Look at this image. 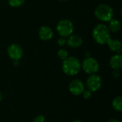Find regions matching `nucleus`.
Returning <instances> with one entry per match:
<instances>
[{
    "label": "nucleus",
    "instance_id": "f257e3e1",
    "mask_svg": "<svg viewBox=\"0 0 122 122\" xmlns=\"http://www.w3.org/2000/svg\"><path fill=\"white\" fill-rule=\"evenodd\" d=\"M92 36L97 43L104 45L107 44L111 39V31L107 25L99 24L94 28Z\"/></svg>",
    "mask_w": 122,
    "mask_h": 122
},
{
    "label": "nucleus",
    "instance_id": "f03ea898",
    "mask_svg": "<svg viewBox=\"0 0 122 122\" xmlns=\"http://www.w3.org/2000/svg\"><path fill=\"white\" fill-rule=\"evenodd\" d=\"M81 65L80 61L74 56H68L62 62V70L68 76H75L80 71Z\"/></svg>",
    "mask_w": 122,
    "mask_h": 122
},
{
    "label": "nucleus",
    "instance_id": "7ed1b4c3",
    "mask_svg": "<svg viewBox=\"0 0 122 122\" xmlns=\"http://www.w3.org/2000/svg\"><path fill=\"white\" fill-rule=\"evenodd\" d=\"M94 14L102 21H109L114 17V10L110 5L101 4L96 7Z\"/></svg>",
    "mask_w": 122,
    "mask_h": 122
},
{
    "label": "nucleus",
    "instance_id": "20e7f679",
    "mask_svg": "<svg viewBox=\"0 0 122 122\" xmlns=\"http://www.w3.org/2000/svg\"><path fill=\"white\" fill-rule=\"evenodd\" d=\"M56 31L61 37H68L71 35L74 31V24L72 21L69 19H61L56 25Z\"/></svg>",
    "mask_w": 122,
    "mask_h": 122
},
{
    "label": "nucleus",
    "instance_id": "39448f33",
    "mask_svg": "<svg viewBox=\"0 0 122 122\" xmlns=\"http://www.w3.org/2000/svg\"><path fill=\"white\" fill-rule=\"evenodd\" d=\"M81 69L87 74H97L99 70V64L98 61L93 57H86L82 63H81Z\"/></svg>",
    "mask_w": 122,
    "mask_h": 122
},
{
    "label": "nucleus",
    "instance_id": "423d86ee",
    "mask_svg": "<svg viewBox=\"0 0 122 122\" xmlns=\"http://www.w3.org/2000/svg\"><path fill=\"white\" fill-rule=\"evenodd\" d=\"M102 86V79L99 75L97 74L89 75V76L87 78L86 81L85 86L86 87L87 89L90 90L92 92H97L101 89Z\"/></svg>",
    "mask_w": 122,
    "mask_h": 122
},
{
    "label": "nucleus",
    "instance_id": "0eeeda50",
    "mask_svg": "<svg viewBox=\"0 0 122 122\" xmlns=\"http://www.w3.org/2000/svg\"><path fill=\"white\" fill-rule=\"evenodd\" d=\"M85 89L84 82L78 79H73L69 84V91L74 96H80Z\"/></svg>",
    "mask_w": 122,
    "mask_h": 122
},
{
    "label": "nucleus",
    "instance_id": "6e6552de",
    "mask_svg": "<svg viewBox=\"0 0 122 122\" xmlns=\"http://www.w3.org/2000/svg\"><path fill=\"white\" fill-rule=\"evenodd\" d=\"M8 56L13 61H19L23 56V49L18 44L13 43L7 49Z\"/></svg>",
    "mask_w": 122,
    "mask_h": 122
},
{
    "label": "nucleus",
    "instance_id": "1a4fd4ad",
    "mask_svg": "<svg viewBox=\"0 0 122 122\" xmlns=\"http://www.w3.org/2000/svg\"><path fill=\"white\" fill-rule=\"evenodd\" d=\"M39 37L43 41H49L52 39L54 32L52 29L48 26H42L39 29Z\"/></svg>",
    "mask_w": 122,
    "mask_h": 122
},
{
    "label": "nucleus",
    "instance_id": "9d476101",
    "mask_svg": "<svg viewBox=\"0 0 122 122\" xmlns=\"http://www.w3.org/2000/svg\"><path fill=\"white\" fill-rule=\"evenodd\" d=\"M67 45L71 48H79L83 44V39L82 38L77 35V34H73L68 36V39L66 40Z\"/></svg>",
    "mask_w": 122,
    "mask_h": 122
},
{
    "label": "nucleus",
    "instance_id": "9b49d317",
    "mask_svg": "<svg viewBox=\"0 0 122 122\" xmlns=\"http://www.w3.org/2000/svg\"><path fill=\"white\" fill-rule=\"evenodd\" d=\"M109 65L114 70H120L122 67V56L121 54L113 55L109 60Z\"/></svg>",
    "mask_w": 122,
    "mask_h": 122
},
{
    "label": "nucleus",
    "instance_id": "f8f14e48",
    "mask_svg": "<svg viewBox=\"0 0 122 122\" xmlns=\"http://www.w3.org/2000/svg\"><path fill=\"white\" fill-rule=\"evenodd\" d=\"M109 48L116 54H121L122 51V42L117 39H110L107 44Z\"/></svg>",
    "mask_w": 122,
    "mask_h": 122
},
{
    "label": "nucleus",
    "instance_id": "ddd939ff",
    "mask_svg": "<svg viewBox=\"0 0 122 122\" xmlns=\"http://www.w3.org/2000/svg\"><path fill=\"white\" fill-rule=\"evenodd\" d=\"M109 22V25L107 26L109 31L111 32H118L121 29V23L118 19H112Z\"/></svg>",
    "mask_w": 122,
    "mask_h": 122
},
{
    "label": "nucleus",
    "instance_id": "4468645a",
    "mask_svg": "<svg viewBox=\"0 0 122 122\" xmlns=\"http://www.w3.org/2000/svg\"><path fill=\"white\" fill-rule=\"evenodd\" d=\"M112 105L113 109L118 112H122V97L121 96L116 97L112 102Z\"/></svg>",
    "mask_w": 122,
    "mask_h": 122
},
{
    "label": "nucleus",
    "instance_id": "2eb2a0df",
    "mask_svg": "<svg viewBox=\"0 0 122 122\" xmlns=\"http://www.w3.org/2000/svg\"><path fill=\"white\" fill-rule=\"evenodd\" d=\"M57 56L60 59L64 61L69 56V52L64 49H60L57 52Z\"/></svg>",
    "mask_w": 122,
    "mask_h": 122
},
{
    "label": "nucleus",
    "instance_id": "dca6fc26",
    "mask_svg": "<svg viewBox=\"0 0 122 122\" xmlns=\"http://www.w3.org/2000/svg\"><path fill=\"white\" fill-rule=\"evenodd\" d=\"M25 0H8L9 4L11 7H19L23 5Z\"/></svg>",
    "mask_w": 122,
    "mask_h": 122
},
{
    "label": "nucleus",
    "instance_id": "f3484780",
    "mask_svg": "<svg viewBox=\"0 0 122 122\" xmlns=\"http://www.w3.org/2000/svg\"><path fill=\"white\" fill-rule=\"evenodd\" d=\"M81 94L83 95V97H84L85 99H89L91 98V97H92V92L90 90H89V89H85L84 90V92H82Z\"/></svg>",
    "mask_w": 122,
    "mask_h": 122
},
{
    "label": "nucleus",
    "instance_id": "a211bd4d",
    "mask_svg": "<svg viewBox=\"0 0 122 122\" xmlns=\"http://www.w3.org/2000/svg\"><path fill=\"white\" fill-rule=\"evenodd\" d=\"M33 122H46V118L44 115L39 114L34 117L33 119Z\"/></svg>",
    "mask_w": 122,
    "mask_h": 122
},
{
    "label": "nucleus",
    "instance_id": "6ab92c4d",
    "mask_svg": "<svg viewBox=\"0 0 122 122\" xmlns=\"http://www.w3.org/2000/svg\"><path fill=\"white\" fill-rule=\"evenodd\" d=\"M57 43H58V45L59 46H64L66 44V40L65 39L64 37H61L58 39Z\"/></svg>",
    "mask_w": 122,
    "mask_h": 122
},
{
    "label": "nucleus",
    "instance_id": "aec40b11",
    "mask_svg": "<svg viewBox=\"0 0 122 122\" xmlns=\"http://www.w3.org/2000/svg\"><path fill=\"white\" fill-rule=\"evenodd\" d=\"M113 76L114 78H118L120 76V73H119V70H114L113 72Z\"/></svg>",
    "mask_w": 122,
    "mask_h": 122
},
{
    "label": "nucleus",
    "instance_id": "412c9836",
    "mask_svg": "<svg viewBox=\"0 0 122 122\" xmlns=\"http://www.w3.org/2000/svg\"><path fill=\"white\" fill-rule=\"evenodd\" d=\"M107 122H121L119 119H110L109 120H108Z\"/></svg>",
    "mask_w": 122,
    "mask_h": 122
},
{
    "label": "nucleus",
    "instance_id": "4be33fe9",
    "mask_svg": "<svg viewBox=\"0 0 122 122\" xmlns=\"http://www.w3.org/2000/svg\"><path fill=\"white\" fill-rule=\"evenodd\" d=\"M71 122H82L81 120H78V119H76V120H74V121H72Z\"/></svg>",
    "mask_w": 122,
    "mask_h": 122
},
{
    "label": "nucleus",
    "instance_id": "5701e85b",
    "mask_svg": "<svg viewBox=\"0 0 122 122\" xmlns=\"http://www.w3.org/2000/svg\"><path fill=\"white\" fill-rule=\"evenodd\" d=\"M1 100H2V94H1V92H0V102H1Z\"/></svg>",
    "mask_w": 122,
    "mask_h": 122
},
{
    "label": "nucleus",
    "instance_id": "b1692460",
    "mask_svg": "<svg viewBox=\"0 0 122 122\" xmlns=\"http://www.w3.org/2000/svg\"><path fill=\"white\" fill-rule=\"evenodd\" d=\"M59 1H61V2H65V1H67L69 0H59Z\"/></svg>",
    "mask_w": 122,
    "mask_h": 122
},
{
    "label": "nucleus",
    "instance_id": "393cba45",
    "mask_svg": "<svg viewBox=\"0 0 122 122\" xmlns=\"http://www.w3.org/2000/svg\"></svg>",
    "mask_w": 122,
    "mask_h": 122
}]
</instances>
